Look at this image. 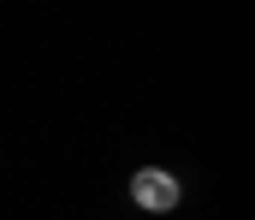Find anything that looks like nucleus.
Here are the masks:
<instances>
[{"instance_id":"obj_1","label":"nucleus","mask_w":255,"mask_h":220,"mask_svg":"<svg viewBox=\"0 0 255 220\" xmlns=\"http://www.w3.org/2000/svg\"><path fill=\"white\" fill-rule=\"evenodd\" d=\"M125 197L142 209V215H172V209L184 203V185H178L172 167H136L130 185H125Z\"/></svg>"}]
</instances>
